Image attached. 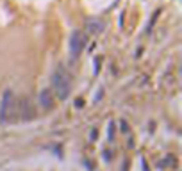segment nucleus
I'll list each match as a JSON object with an SVG mask.
<instances>
[{
  "label": "nucleus",
  "instance_id": "f257e3e1",
  "mask_svg": "<svg viewBox=\"0 0 182 171\" xmlns=\"http://www.w3.org/2000/svg\"><path fill=\"white\" fill-rule=\"evenodd\" d=\"M52 86H54V94L59 100H66L70 96V93H72V77L63 66H59L57 70L52 73Z\"/></svg>",
  "mask_w": 182,
  "mask_h": 171
},
{
  "label": "nucleus",
  "instance_id": "f03ea898",
  "mask_svg": "<svg viewBox=\"0 0 182 171\" xmlns=\"http://www.w3.org/2000/svg\"><path fill=\"white\" fill-rule=\"evenodd\" d=\"M18 120L16 114V94L11 89H6L2 94V103H0V121L2 123H13Z\"/></svg>",
  "mask_w": 182,
  "mask_h": 171
},
{
  "label": "nucleus",
  "instance_id": "7ed1b4c3",
  "mask_svg": "<svg viewBox=\"0 0 182 171\" xmlns=\"http://www.w3.org/2000/svg\"><path fill=\"white\" fill-rule=\"evenodd\" d=\"M16 114H18V120L22 121H32L36 118V107L32 103V100L29 96H20L16 98Z\"/></svg>",
  "mask_w": 182,
  "mask_h": 171
},
{
  "label": "nucleus",
  "instance_id": "20e7f679",
  "mask_svg": "<svg viewBox=\"0 0 182 171\" xmlns=\"http://www.w3.org/2000/svg\"><path fill=\"white\" fill-rule=\"evenodd\" d=\"M84 48H86V36L80 30H75L70 37V54L73 57H79Z\"/></svg>",
  "mask_w": 182,
  "mask_h": 171
},
{
  "label": "nucleus",
  "instance_id": "39448f33",
  "mask_svg": "<svg viewBox=\"0 0 182 171\" xmlns=\"http://www.w3.org/2000/svg\"><path fill=\"white\" fill-rule=\"evenodd\" d=\"M38 102H39V107L43 111H50L55 105V94H54V91H52L50 87H45L38 94Z\"/></svg>",
  "mask_w": 182,
  "mask_h": 171
},
{
  "label": "nucleus",
  "instance_id": "423d86ee",
  "mask_svg": "<svg viewBox=\"0 0 182 171\" xmlns=\"http://www.w3.org/2000/svg\"><path fill=\"white\" fill-rule=\"evenodd\" d=\"M86 28H87L89 34L96 36L104 30V21L100 20V18H89V20L86 21Z\"/></svg>",
  "mask_w": 182,
  "mask_h": 171
},
{
  "label": "nucleus",
  "instance_id": "0eeeda50",
  "mask_svg": "<svg viewBox=\"0 0 182 171\" xmlns=\"http://www.w3.org/2000/svg\"><path fill=\"white\" fill-rule=\"evenodd\" d=\"M162 84H164V87H170V89H173L175 84H177V78H175V75L171 73V71H168L166 75H164V78H162Z\"/></svg>",
  "mask_w": 182,
  "mask_h": 171
},
{
  "label": "nucleus",
  "instance_id": "6e6552de",
  "mask_svg": "<svg viewBox=\"0 0 182 171\" xmlns=\"http://www.w3.org/2000/svg\"><path fill=\"white\" fill-rule=\"evenodd\" d=\"M120 130L123 132V134H131V128H129V123L125 120H120Z\"/></svg>",
  "mask_w": 182,
  "mask_h": 171
},
{
  "label": "nucleus",
  "instance_id": "1a4fd4ad",
  "mask_svg": "<svg viewBox=\"0 0 182 171\" xmlns=\"http://www.w3.org/2000/svg\"><path fill=\"white\" fill-rule=\"evenodd\" d=\"M107 132H109V141L113 142L114 141V135H116V127H114V123H109V130H107Z\"/></svg>",
  "mask_w": 182,
  "mask_h": 171
},
{
  "label": "nucleus",
  "instance_id": "9d476101",
  "mask_svg": "<svg viewBox=\"0 0 182 171\" xmlns=\"http://www.w3.org/2000/svg\"><path fill=\"white\" fill-rule=\"evenodd\" d=\"M96 139H98V128L93 127V128H91V132H89V141H91V142H95Z\"/></svg>",
  "mask_w": 182,
  "mask_h": 171
},
{
  "label": "nucleus",
  "instance_id": "9b49d317",
  "mask_svg": "<svg viewBox=\"0 0 182 171\" xmlns=\"http://www.w3.org/2000/svg\"><path fill=\"white\" fill-rule=\"evenodd\" d=\"M146 82H148V77H146V75H141V77L138 78V86H146Z\"/></svg>",
  "mask_w": 182,
  "mask_h": 171
}]
</instances>
